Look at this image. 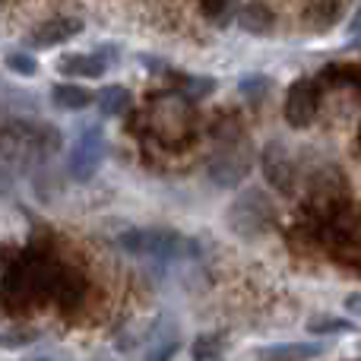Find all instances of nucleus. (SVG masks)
Instances as JSON below:
<instances>
[{"mask_svg": "<svg viewBox=\"0 0 361 361\" xmlns=\"http://www.w3.org/2000/svg\"><path fill=\"white\" fill-rule=\"evenodd\" d=\"M121 247L130 250V254H143V257H178L190 250V241H184L178 231L140 228V231L121 235Z\"/></svg>", "mask_w": 361, "mask_h": 361, "instance_id": "1", "label": "nucleus"}, {"mask_svg": "<svg viewBox=\"0 0 361 361\" xmlns=\"http://www.w3.org/2000/svg\"><path fill=\"white\" fill-rule=\"evenodd\" d=\"M102 159H105V137H102L99 127H89L80 137L73 140L67 152V169L76 180H89L95 171L102 169Z\"/></svg>", "mask_w": 361, "mask_h": 361, "instance_id": "2", "label": "nucleus"}, {"mask_svg": "<svg viewBox=\"0 0 361 361\" xmlns=\"http://www.w3.org/2000/svg\"><path fill=\"white\" fill-rule=\"evenodd\" d=\"M317 355H324V345L317 343H279V345L260 349L263 361H311Z\"/></svg>", "mask_w": 361, "mask_h": 361, "instance_id": "3", "label": "nucleus"}, {"mask_svg": "<svg viewBox=\"0 0 361 361\" xmlns=\"http://www.w3.org/2000/svg\"><path fill=\"white\" fill-rule=\"evenodd\" d=\"M61 70L67 76H86V80H95V76L105 73V57H99V54H67V57H61Z\"/></svg>", "mask_w": 361, "mask_h": 361, "instance_id": "4", "label": "nucleus"}, {"mask_svg": "<svg viewBox=\"0 0 361 361\" xmlns=\"http://www.w3.org/2000/svg\"><path fill=\"white\" fill-rule=\"evenodd\" d=\"M57 108H67V111H80V108H89L95 102V95L82 86H73V82H61V86L51 89Z\"/></svg>", "mask_w": 361, "mask_h": 361, "instance_id": "5", "label": "nucleus"}, {"mask_svg": "<svg viewBox=\"0 0 361 361\" xmlns=\"http://www.w3.org/2000/svg\"><path fill=\"white\" fill-rule=\"evenodd\" d=\"M95 102H99V108L105 114H118V111H124V108H127V102H130V92H127L124 86H108V89H102Z\"/></svg>", "mask_w": 361, "mask_h": 361, "instance_id": "6", "label": "nucleus"}, {"mask_svg": "<svg viewBox=\"0 0 361 361\" xmlns=\"http://www.w3.org/2000/svg\"><path fill=\"white\" fill-rule=\"evenodd\" d=\"M4 63H6V70H13V73H19V76H35L38 73V61L32 54H25V51H13V54H6Z\"/></svg>", "mask_w": 361, "mask_h": 361, "instance_id": "7", "label": "nucleus"}, {"mask_svg": "<svg viewBox=\"0 0 361 361\" xmlns=\"http://www.w3.org/2000/svg\"><path fill=\"white\" fill-rule=\"evenodd\" d=\"M345 330H352V324L343 317H314L307 324V333H317V336H330V333H345Z\"/></svg>", "mask_w": 361, "mask_h": 361, "instance_id": "8", "label": "nucleus"}, {"mask_svg": "<svg viewBox=\"0 0 361 361\" xmlns=\"http://www.w3.org/2000/svg\"><path fill=\"white\" fill-rule=\"evenodd\" d=\"M38 339V330H23V333H0V345L4 349H16V345H32Z\"/></svg>", "mask_w": 361, "mask_h": 361, "instance_id": "9", "label": "nucleus"}, {"mask_svg": "<svg viewBox=\"0 0 361 361\" xmlns=\"http://www.w3.org/2000/svg\"><path fill=\"white\" fill-rule=\"evenodd\" d=\"M175 352H178V343H165V345H159V349L146 352L143 361H171L175 358Z\"/></svg>", "mask_w": 361, "mask_h": 361, "instance_id": "10", "label": "nucleus"}, {"mask_svg": "<svg viewBox=\"0 0 361 361\" xmlns=\"http://www.w3.org/2000/svg\"><path fill=\"white\" fill-rule=\"evenodd\" d=\"M343 307H345V311H349V314H355V317H361V292H352V295H345Z\"/></svg>", "mask_w": 361, "mask_h": 361, "instance_id": "11", "label": "nucleus"}, {"mask_svg": "<svg viewBox=\"0 0 361 361\" xmlns=\"http://www.w3.org/2000/svg\"><path fill=\"white\" fill-rule=\"evenodd\" d=\"M35 361H57V358H35Z\"/></svg>", "mask_w": 361, "mask_h": 361, "instance_id": "12", "label": "nucleus"}]
</instances>
